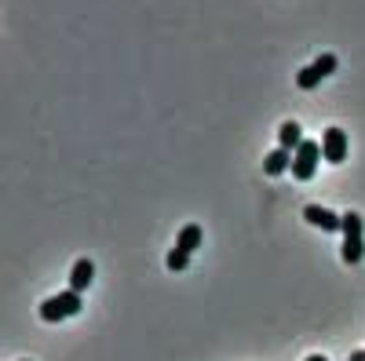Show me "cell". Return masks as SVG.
I'll return each instance as SVG.
<instances>
[{
    "label": "cell",
    "mask_w": 365,
    "mask_h": 361,
    "mask_svg": "<svg viewBox=\"0 0 365 361\" xmlns=\"http://www.w3.org/2000/svg\"><path fill=\"white\" fill-rule=\"evenodd\" d=\"M165 263H168V270H172V274H182V270L190 266V252H182V248H172Z\"/></svg>",
    "instance_id": "obj_11"
},
{
    "label": "cell",
    "mask_w": 365,
    "mask_h": 361,
    "mask_svg": "<svg viewBox=\"0 0 365 361\" xmlns=\"http://www.w3.org/2000/svg\"><path fill=\"white\" fill-rule=\"evenodd\" d=\"M91 281H96V263H91V259H77L73 270H70V288L73 292H84Z\"/></svg>",
    "instance_id": "obj_8"
},
{
    "label": "cell",
    "mask_w": 365,
    "mask_h": 361,
    "mask_svg": "<svg viewBox=\"0 0 365 361\" xmlns=\"http://www.w3.org/2000/svg\"><path fill=\"white\" fill-rule=\"evenodd\" d=\"M201 241H205V234H201V226L197 223H187V226H182L179 230V237H175V248H182V252H197L201 248Z\"/></svg>",
    "instance_id": "obj_9"
},
{
    "label": "cell",
    "mask_w": 365,
    "mask_h": 361,
    "mask_svg": "<svg viewBox=\"0 0 365 361\" xmlns=\"http://www.w3.org/2000/svg\"><path fill=\"white\" fill-rule=\"evenodd\" d=\"M307 361H329V357H325V354H311Z\"/></svg>",
    "instance_id": "obj_12"
},
{
    "label": "cell",
    "mask_w": 365,
    "mask_h": 361,
    "mask_svg": "<svg viewBox=\"0 0 365 361\" xmlns=\"http://www.w3.org/2000/svg\"><path fill=\"white\" fill-rule=\"evenodd\" d=\"M303 142V128L296 125V120H285V125L278 128V146L289 150V154H296V146Z\"/></svg>",
    "instance_id": "obj_10"
},
{
    "label": "cell",
    "mask_w": 365,
    "mask_h": 361,
    "mask_svg": "<svg viewBox=\"0 0 365 361\" xmlns=\"http://www.w3.org/2000/svg\"><path fill=\"white\" fill-rule=\"evenodd\" d=\"M289 168H292V154H289V150H282V146H278V150H270V154L263 157V172H267L270 179L285 175Z\"/></svg>",
    "instance_id": "obj_7"
},
{
    "label": "cell",
    "mask_w": 365,
    "mask_h": 361,
    "mask_svg": "<svg viewBox=\"0 0 365 361\" xmlns=\"http://www.w3.org/2000/svg\"><path fill=\"white\" fill-rule=\"evenodd\" d=\"M303 219H307L311 226H322L325 234H340L344 230V216L329 212V208H322V204H307L303 208Z\"/></svg>",
    "instance_id": "obj_6"
},
{
    "label": "cell",
    "mask_w": 365,
    "mask_h": 361,
    "mask_svg": "<svg viewBox=\"0 0 365 361\" xmlns=\"http://www.w3.org/2000/svg\"><path fill=\"white\" fill-rule=\"evenodd\" d=\"M322 157L329 164H344V157H347V132L344 128H325L322 132Z\"/></svg>",
    "instance_id": "obj_5"
},
{
    "label": "cell",
    "mask_w": 365,
    "mask_h": 361,
    "mask_svg": "<svg viewBox=\"0 0 365 361\" xmlns=\"http://www.w3.org/2000/svg\"><path fill=\"white\" fill-rule=\"evenodd\" d=\"M361 230H365L361 216H358V212H344V230H340V234H344V248H340V256H344V263H347V266L361 263V256H365Z\"/></svg>",
    "instance_id": "obj_2"
},
{
    "label": "cell",
    "mask_w": 365,
    "mask_h": 361,
    "mask_svg": "<svg viewBox=\"0 0 365 361\" xmlns=\"http://www.w3.org/2000/svg\"><path fill=\"white\" fill-rule=\"evenodd\" d=\"M332 70H336V55H329V51H325V55L314 58L307 70H299V73H296V88H299V92H311V88H318Z\"/></svg>",
    "instance_id": "obj_4"
},
{
    "label": "cell",
    "mask_w": 365,
    "mask_h": 361,
    "mask_svg": "<svg viewBox=\"0 0 365 361\" xmlns=\"http://www.w3.org/2000/svg\"><path fill=\"white\" fill-rule=\"evenodd\" d=\"M81 310H84L81 292L66 288V292H58V295H51V299H44V303H41V321L58 325V321H66V318H77Z\"/></svg>",
    "instance_id": "obj_1"
},
{
    "label": "cell",
    "mask_w": 365,
    "mask_h": 361,
    "mask_svg": "<svg viewBox=\"0 0 365 361\" xmlns=\"http://www.w3.org/2000/svg\"><path fill=\"white\" fill-rule=\"evenodd\" d=\"M318 161H322V142L314 139H303L292 154V179L296 183H311L314 172H318Z\"/></svg>",
    "instance_id": "obj_3"
}]
</instances>
